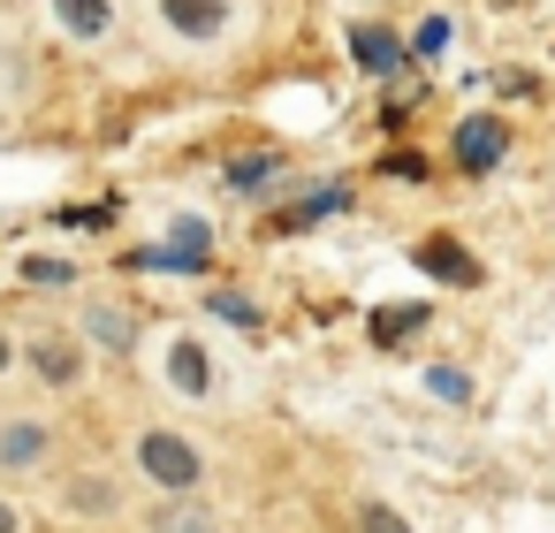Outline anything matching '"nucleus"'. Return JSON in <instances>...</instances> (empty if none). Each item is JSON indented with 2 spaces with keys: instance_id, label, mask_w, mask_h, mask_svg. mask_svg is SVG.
I'll return each instance as SVG.
<instances>
[{
  "instance_id": "obj_11",
  "label": "nucleus",
  "mask_w": 555,
  "mask_h": 533,
  "mask_svg": "<svg viewBox=\"0 0 555 533\" xmlns=\"http://www.w3.org/2000/svg\"><path fill=\"white\" fill-rule=\"evenodd\" d=\"M168 366H176V389H183V396H206V351H198V343H176Z\"/></svg>"
},
{
  "instance_id": "obj_4",
  "label": "nucleus",
  "mask_w": 555,
  "mask_h": 533,
  "mask_svg": "<svg viewBox=\"0 0 555 533\" xmlns=\"http://www.w3.org/2000/svg\"><path fill=\"white\" fill-rule=\"evenodd\" d=\"M138 267H183V275H198L206 267V221H176V244L138 252Z\"/></svg>"
},
{
  "instance_id": "obj_18",
  "label": "nucleus",
  "mask_w": 555,
  "mask_h": 533,
  "mask_svg": "<svg viewBox=\"0 0 555 533\" xmlns=\"http://www.w3.org/2000/svg\"><path fill=\"white\" fill-rule=\"evenodd\" d=\"M206 313H221V320H236V328H259V313H251V297H236V290H221Z\"/></svg>"
},
{
  "instance_id": "obj_2",
  "label": "nucleus",
  "mask_w": 555,
  "mask_h": 533,
  "mask_svg": "<svg viewBox=\"0 0 555 533\" xmlns=\"http://www.w3.org/2000/svg\"><path fill=\"white\" fill-rule=\"evenodd\" d=\"M502 153H509V123H494V115H464L456 123V168L464 176H487Z\"/></svg>"
},
{
  "instance_id": "obj_19",
  "label": "nucleus",
  "mask_w": 555,
  "mask_h": 533,
  "mask_svg": "<svg viewBox=\"0 0 555 533\" xmlns=\"http://www.w3.org/2000/svg\"><path fill=\"white\" fill-rule=\"evenodd\" d=\"M388 176H411V183H418V176H426V161H418V153H388Z\"/></svg>"
},
{
  "instance_id": "obj_20",
  "label": "nucleus",
  "mask_w": 555,
  "mask_h": 533,
  "mask_svg": "<svg viewBox=\"0 0 555 533\" xmlns=\"http://www.w3.org/2000/svg\"><path fill=\"white\" fill-rule=\"evenodd\" d=\"M0 533H16V510H9V503H0Z\"/></svg>"
},
{
  "instance_id": "obj_3",
  "label": "nucleus",
  "mask_w": 555,
  "mask_h": 533,
  "mask_svg": "<svg viewBox=\"0 0 555 533\" xmlns=\"http://www.w3.org/2000/svg\"><path fill=\"white\" fill-rule=\"evenodd\" d=\"M411 259H418L426 275H441V282H456V290H479V259H472V252H464L456 237H426V244H418Z\"/></svg>"
},
{
  "instance_id": "obj_17",
  "label": "nucleus",
  "mask_w": 555,
  "mask_h": 533,
  "mask_svg": "<svg viewBox=\"0 0 555 533\" xmlns=\"http://www.w3.org/2000/svg\"><path fill=\"white\" fill-rule=\"evenodd\" d=\"M358 533H411V525H403L388 503H358Z\"/></svg>"
},
{
  "instance_id": "obj_8",
  "label": "nucleus",
  "mask_w": 555,
  "mask_h": 533,
  "mask_svg": "<svg viewBox=\"0 0 555 533\" xmlns=\"http://www.w3.org/2000/svg\"><path fill=\"white\" fill-rule=\"evenodd\" d=\"M39 449H47V427H39V419L0 427V465H39Z\"/></svg>"
},
{
  "instance_id": "obj_6",
  "label": "nucleus",
  "mask_w": 555,
  "mask_h": 533,
  "mask_svg": "<svg viewBox=\"0 0 555 533\" xmlns=\"http://www.w3.org/2000/svg\"><path fill=\"white\" fill-rule=\"evenodd\" d=\"M160 9H168V24H176V31H191V39H214V31L229 24L221 0H160Z\"/></svg>"
},
{
  "instance_id": "obj_7",
  "label": "nucleus",
  "mask_w": 555,
  "mask_h": 533,
  "mask_svg": "<svg viewBox=\"0 0 555 533\" xmlns=\"http://www.w3.org/2000/svg\"><path fill=\"white\" fill-rule=\"evenodd\" d=\"M85 335H92L100 351H130V343H138V320H130L122 305H100V313L85 320Z\"/></svg>"
},
{
  "instance_id": "obj_10",
  "label": "nucleus",
  "mask_w": 555,
  "mask_h": 533,
  "mask_svg": "<svg viewBox=\"0 0 555 533\" xmlns=\"http://www.w3.org/2000/svg\"><path fill=\"white\" fill-rule=\"evenodd\" d=\"M426 328V305H380V320H373V343H403V335H418Z\"/></svg>"
},
{
  "instance_id": "obj_12",
  "label": "nucleus",
  "mask_w": 555,
  "mask_h": 533,
  "mask_svg": "<svg viewBox=\"0 0 555 533\" xmlns=\"http://www.w3.org/2000/svg\"><path fill=\"white\" fill-rule=\"evenodd\" d=\"M54 9H62V24H69L77 39H100V31H107V0H54Z\"/></svg>"
},
{
  "instance_id": "obj_13",
  "label": "nucleus",
  "mask_w": 555,
  "mask_h": 533,
  "mask_svg": "<svg viewBox=\"0 0 555 533\" xmlns=\"http://www.w3.org/2000/svg\"><path fill=\"white\" fill-rule=\"evenodd\" d=\"M69 503H77V510H115L122 495H115V480H100V472H85V480L69 487Z\"/></svg>"
},
{
  "instance_id": "obj_1",
  "label": "nucleus",
  "mask_w": 555,
  "mask_h": 533,
  "mask_svg": "<svg viewBox=\"0 0 555 533\" xmlns=\"http://www.w3.org/2000/svg\"><path fill=\"white\" fill-rule=\"evenodd\" d=\"M138 457H145V472H153L168 495H191V487H198V449H191L183 434H145Z\"/></svg>"
},
{
  "instance_id": "obj_9",
  "label": "nucleus",
  "mask_w": 555,
  "mask_h": 533,
  "mask_svg": "<svg viewBox=\"0 0 555 533\" xmlns=\"http://www.w3.org/2000/svg\"><path fill=\"white\" fill-rule=\"evenodd\" d=\"M350 54H358L365 69H396V62H403V47H396L380 24H358V31H350Z\"/></svg>"
},
{
  "instance_id": "obj_14",
  "label": "nucleus",
  "mask_w": 555,
  "mask_h": 533,
  "mask_svg": "<svg viewBox=\"0 0 555 533\" xmlns=\"http://www.w3.org/2000/svg\"><path fill=\"white\" fill-rule=\"evenodd\" d=\"M426 389H434L441 404H464V396H472V381H464L456 366H426Z\"/></svg>"
},
{
  "instance_id": "obj_21",
  "label": "nucleus",
  "mask_w": 555,
  "mask_h": 533,
  "mask_svg": "<svg viewBox=\"0 0 555 533\" xmlns=\"http://www.w3.org/2000/svg\"><path fill=\"white\" fill-rule=\"evenodd\" d=\"M0 366H9V335H0Z\"/></svg>"
},
{
  "instance_id": "obj_15",
  "label": "nucleus",
  "mask_w": 555,
  "mask_h": 533,
  "mask_svg": "<svg viewBox=\"0 0 555 533\" xmlns=\"http://www.w3.org/2000/svg\"><path fill=\"white\" fill-rule=\"evenodd\" d=\"M160 533H214V518L198 503H176V510H160Z\"/></svg>"
},
{
  "instance_id": "obj_16",
  "label": "nucleus",
  "mask_w": 555,
  "mask_h": 533,
  "mask_svg": "<svg viewBox=\"0 0 555 533\" xmlns=\"http://www.w3.org/2000/svg\"><path fill=\"white\" fill-rule=\"evenodd\" d=\"M274 176V153H251V161H229V191H244V183H267Z\"/></svg>"
},
{
  "instance_id": "obj_5",
  "label": "nucleus",
  "mask_w": 555,
  "mask_h": 533,
  "mask_svg": "<svg viewBox=\"0 0 555 533\" xmlns=\"http://www.w3.org/2000/svg\"><path fill=\"white\" fill-rule=\"evenodd\" d=\"M31 366H39V381H54V389H69L85 358H77V343H69V335H39V343H31Z\"/></svg>"
}]
</instances>
